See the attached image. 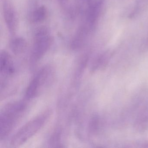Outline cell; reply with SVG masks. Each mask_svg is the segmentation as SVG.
<instances>
[{
  "label": "cell",
  "mask_w": 148,
  "mask_h": 148,
  "mask_svg": "<svg viewBox=\"0 0 148 148\" xmlns=\"http://www.w3.org/2000/svg\"><path fill=\"white\" fill-rule=\"evenodd\" d=\"M27 106L23 101L8 104L0 114V140L5 139L13 130L17 123L24 116Z\"/></svg>",
  "instance_id": "6da1fadb"
},
{
  "label": "cell",
  "mask_w": 148,
  "mask_h": 148,
  "mask_svg": "<svg viewBox=\"0 0 148 148\" xmlns=\"http://www.w3.org/2000/svg\"><path fill=\"white\" fill-rule=\"evenodd\" d=\"M51 113V110H46L25 124L12 138L11 145L20 146L37 134L47 123Z\"/></svg>",
  "instance_id": "7a4b0ae2"
},
{
  "label": "cell",
  "mask_w": 148,
  "mask_h": 148,
  "mask_svg": "<svg viewBox=\"0 0 148 148\" xmlns=\"http://www.w3.org/2000/svg\"><path fill=\"white\" fill-rule=\"evenodd\" d=\"M55 76L56 71L53 66L48 65L41 68L28 86L26 98L32 99L44 92L52 85Z\"/></svg>",
  "instance_id": "3957f363"
},
{
  "label": "cell",
  "mask_w": 148,
  "mask_h": 148,
  "mask_svg": "<svg viewBox=\"0 0 148 148\" xmlns=\"http://www.w3.org/2000/svg\"><path fill=\"white\" fill-rule=\"evenodd\" d=\"M52 42V38L45 27H40L36 31L30 60L31 65H35L40 60L48 51Z\"/></svg>",
  "instance_id": "277c9868"
},
{
  "label": "cell",
  "mask_w": 148,
  "mask_h": 148,
  "mask_svg": "<svg viewBox=\"0 0 148 148\" xmlns=\"http://www.w3.org/2000/svg\"><path fill=\"white\" fill-rule=\"evenodd\" d=\"M15 68L12 59L9 53L2 51L0 54L1 88L4 86L6 80L13 76Z\"/></svg>",
  "instance_id": "5b68a950"
},
{
  "label": "cell",
  "mask_w": 148,
  "mask_h": 148,
  "mask_svg": "<svg viewBox=\"0 0 148 148\" xmlns=\"http://www.w3.org/2000/svg\"><path fill=\"white\" fill-rule=\"evenodd\" d=\"M4 15L8 27L11 31H13L16 25V15L13 8L8 3L4 5Z\"/></svg>",
  "instance_id": "8992f818"
},
{
  "label": "cell",
  "mask_w": 148,
  "mask_h": 148,
  "mask_svg": "<svg viewBox=\"0 0 148 148\" xmlns=\"http://www.w3.org/2000/svg\"><path fill=\"white\" fill-rule=\"evenodd\" d=\"M26 41L21 37L14 38L10 43V48L12 52L15 54H19L24 52L27 47Z\"/></svg>",
  "instance_id": "52a82bcc"
},
{
  "label": "cell",
  "mask_w": 148,
  "mask_h": 148,
  "mask_svg": "<svg viewBox=\"0 0 148 148\" xmlns=\"http://www.w3.org/2000/svg\"><path fill=\"white\" fill-rule=\"evenodd\" d=\"M47 15V10L44 6H41L35 10L33 14L34 21L35 22H40L45 18Z\"/></svg>",
  "instance_id": "ba28073f"
},
{
  "label": "cell",
  "mask_w": 148,
  "mask_h": 148,
  "mask_svg": "<svg viewBox=\"0 0 148 148\" xmlns=\"http://www.w3.org/2000/svg\"><path fill=\"white\" fill-rule=\"evenodd\" d=\"M101 5V2H97L92 6L90 9L89 14V20L91 23H93L97 19L100 11Z\"/></svg>",
  "instance_id": "9c48e42d"
},
{
  "label": "cell",
  "mask_w": 148,
  "mask_h": 148,
  "mask_svg": "<svg viewBox=\"0 0 148 148\" xmlns=\"http://www.w3.org/2000/svg\"><path fill=\"white\" fill-rule=\"evenodd\" d=\"M99 125V119L97 116H94L90 120L89 125V130L92 134H95L97 131Z\"/></svg>",
  "instance_id": "30bf717a"
}]
</instances>
